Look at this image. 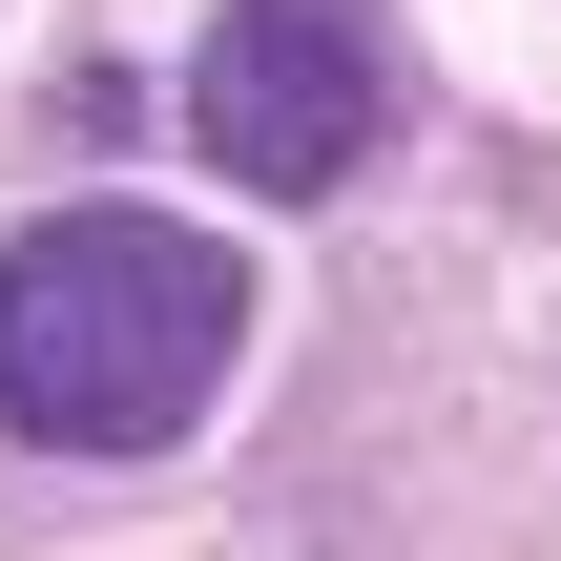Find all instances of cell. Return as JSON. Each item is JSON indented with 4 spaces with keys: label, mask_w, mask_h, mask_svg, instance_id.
<instances>
[{
    "label": "cell",
    "mask_w": 561,
    "mask_h": 561,
    "mask_svg": "<svg viewBox=\"0 0 561 561\" xmlns=\"http://www.w3.org/2000/svg\"><path fill=\"white\" fill-rule=\"evenodd\" d=\"M250 354V271L167 208H42L0 229V437L42 458H146L229 396Z\"/></svg>",
    "instance_id": "6da1fadb"
},
{
    "label": "cell",
    "mask_w": 561,
    "mask_h": 561,
    "mask_svg": "<svg viewBox=\"0 0 561 561\" xmlns=\"http://www.w3.org/2000/svg\"><path fill=\"white\" fill-rule=\"evenodd\" d=\"M187 146H208L229 187H271V208L354 187V146H375V42H354L333 0H229V21L187 42Z\"/></svg>",
    "instance_id": "7a4b0ae2"
}]
</instances>
